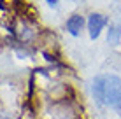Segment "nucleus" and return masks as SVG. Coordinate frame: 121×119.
<instances>
[{
    "instance_id": "obj_4",
    "label": "nucleus",
    "mask_w": 121,
    "mask_h": 119,
    "mask_svg": "<svg viewBox=\"0 0 121 119\" xmlns=\"http://www.w3.org/2000/svg\"><path fill=\"white\" fill-rule=\"evenodd\" d=\"M119 28L118 26H111V30H109V42L112 44V46H116V44L119 42Z\"/></svg>"
},
{
    "instance_id": "obj_3",
    "label": "nucleus",
    "mask_w": 121,
    "mask_h": 119,
    "mask_svg": "<svg viewBox=\"0 0 121 119\" xmlns=\"http://www.w3.org/2000/svg\"><path fill=\"white\" fill-rule=\"evenodd\" d=\"M82 25H84V19H82V16L74 14V16H70V18L67 19V30H69V33H70V35L76 37V35L81 33Z\"/></svg>"
},
{
    "instance_id": "obj_5",
    "label": "nucleus",
    "mask_w": 121,
    "mask_h": 119,
    "mask_svg": "<svg viewBox=\"0 0 121 119\" xmlns=\"http://www.w3.org/2000/svg\"><path fill=\"white\" fill-rule=\"evenodd\" d=\"M48 2H49V5H53V7H58V2H56V0H48Z\"/></svg>"
},
{
    "instance_id": "obj_2",
    "label": "nucleus",
    "mask_w": 121,
    "mask_h": 119,
    "mask_svg": "<svg viewBox=\"0 0 121 119\" xmlns=\"http://www.w3.org/2000/svg\"><path fill=\"white\" fill-rule=\"evenodd\" d=\"M107 19L104 18L102 14H91L88 19V30H90V37L91 39H97L102 32V28L105 26Z\"/></svg>"
},
{
    "instance_id": "obj_1",
    "label": "nucleus",
    "mask_w": 121,
    "mask_h": 119,
    "mask_svg": "<svg viewBox=\"0 0 121 119\" xmlns=\"http://www.w3.org/2000/svg\"><path fill=\"white\" fill-rule=\"evenodd\" d=\"M93 96L102 105L116 107L121 103V79L118 75H98L93 81Z\"/></svg>"
}]
</instances>
